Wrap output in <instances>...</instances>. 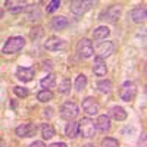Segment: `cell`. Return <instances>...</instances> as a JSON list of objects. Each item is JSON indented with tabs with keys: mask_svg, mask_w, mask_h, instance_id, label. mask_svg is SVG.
<instances>
[{
	"mask_svg": "<svg viewBox=\"0 0 147 147\" xmlns=\"http://www.w3.org/2000/svg\"><path fill=\"white\" fill-rule=\"evenodd\" d=\"M24 46H25V38H24V37H19V35L10 37V38L5 43L2 52L5 55H13V53L21 52L22 49H24Z\"/></svg>",
	"mask_w": 147,
	"mask_h": 147,
	"instance_id": "6da1fadb",
	"label": "cell"
},
{
	"mask_svg": "<svg viewBox=\"0 0 147 147\" xmlns=\"http://www.w3.org/2000/svg\"><path fill=\"white\" fill-rule=\"evenodd\" d=\"M96 124L94 121H91L90 118H82L80 122H78V134L84 138H91L94 137L96 134Z\"/></svg>",
	"mask_w": 147,
	"mask_h": 147,
	"instance_id": "7a4b0ae2",
	"label": "cell"
},
{
	"mask_svg": "<svg viewBox=\"0 0 147 147\" xmlns=\"http://www.w3.org/2000/svg\"><path fill=\"white\" fill-rule=\"evenodd\" d=\"M119 96L124 102H132L137 96V85L132 81H125L119 88Z\"/></svg>",
	"mask_w": 147,
	"mask_h": 147,
	"instance_id": "3957f363",
	"label": "cell"
},
{
	"mask_svg": "<svg viewBox=\"0 0 147 147\" xmlns=\"http://www.w3.org/2000/svg\"><path fill=\"white\" fill-rule=\"evenodd\" d=\"M96 5V2H88V0H77V2H71L69 10L74 16H82L87 10H90L93 6Z\"/></svg>",
	"mask_w": 147,
	"mask_h": 147,
	"instance_id": "277c9868",
	"label": "cell"
},
{
	"mask_svg": "<svg viewBox=\"0 0 147 147\" xmlns=\"http://www.w3.org/2000/svg\"><path fill=\"white\" fill-rule=\"evenodd\" d=\"M77 55L81 57V59H88L94 55V47H93V43L88 40V38H81L78 43H77Z\"/></svg>",
	"mask_w": 147,
	"mask_h": 147,
	"instance_id": "5b68a950",
	"label": "cell"
},
{
	"mask_svg": "<svg viewBox=\"0 0 147 147\" xmlns=\"http://www.w3.org/2000/svg\"><path fill=\"white\" fill-rule=\"evenodd\" d=\"M59 112H60V118H63L66 121H74L78 116L80 109L74 102H65L62 106H60Z\"/></svg>",
	"mask_w": 147,
	"mask_h": 147,
	"instance_id": "8992f818",
	"label": "cell"
},
{
	"mask_svg": "<svg viewBox=\"0 0 147 147\" xmlns=\"http://www.w3.org/2000/svg\"><path fill=\"white\" fill-rule=\"evenodd\" d=\"M37 129H38V127L34 122H25V124H21L19 127H16L15 132L21 138H31L37 134Z\"/></svg>",
	"mask_w": 147,
	"mask_h": 147,
	"instance_id": "52a82bcc",
	"label": "cell"
},
{
	"mask_svg": "<svg viewBox=\"0 0 147 147\" xmlns=\"http://www.w3.org/2000/svg\"><path fill=\"white\" fill-rule=\"evenodd\" d=\"M122 13V6L119 5H112L110 7H107L103 13L100 15V19L102 21H106V22H116L119 19Z\"/></svg>",
	"mask_w": 147,
	"mask_h": 147,
	"instance_id": "ba28073f",
	"label": "cell"
},
{
	"mask_svg": "<svg viewBox=\"0 0 147 147\" xmlns=\"http://www.w3.org/2000/svg\"><path fill=\"white\" fill-rule=\"evenodd\" d=\"M115 52V44L112 41H102L96 47V57L106 59Z\"/></svg>",
	"mask_w": 147,
	"mask_h": 147,
	"instance_id": "9c48e42d",
	"label": "cell"
},
{
	"mask_svg": "<svg viewBox=\"0 0 147 147\" xmlns=\"http://www.w3.org/2000/svg\"><path fill=\"white\" fill-rule=\"evenodd\" d=\"M82 109H84V112L87 113L88 116H94L99 113V103L96 102L94 97H85V99L82 100Z\"/></svg>",
	"mask_w": 147,
	"mask_h": 147,
	"instance_id": "30bf717a",
	"label": "cell"
},
{
	"mask_svg": "<svg viewBox=\"0 0 147 147\" xmlns=\"http://www.w3.org/2000/svg\"><path fill=\"white\" fill-rule=\"evenodd\" d=\"M34 75H35L34 68H25V66H19V68L16 69V72H15V77L18 78V81H21V82H24V84L32 81Z\"/></svg>",
	"mask_w": 147,
	"mask_h": 147,
	"instance_id": "8fae6325",
	"label": "cell"
},
{
	"mask_svg": "<svg viewBox=\"0 0 147 147\" xmlns=\"http://www.w3.org/2000/svg\"><path fill=\"white\" fill-rule=\"evenodd\" d=\"M25 16H27V21H30V22H35V21H40L41 18H43V12H41V9H40V6L38 5H27V7H25Z\"/></svg>",
	"mask_w": 147,
	"mask_h": 147,
	"instance_id": "7c38bea8",
	"label": "cell"
},
{
	"mask_svg": "<svg viewBox=\"0 0 147 147\" xmlns=\"http://www.w3.org/2000/svg\"><path fill=\"white\" fill-rule=\"evenodd\" d=\"M44 47L50 52H57V50H63L66 47V43L59 37H49L44 43Z\"/></svg>",
	"mask_w": 147,
	"mask_h": 147,
	"instance_id": "4fadbf2b",
	"label": "cell"
},
{
	"mask_svg": "<svg viewBox=\"0 0 147 147\" xmlns=\"http://www.w3.org/2000/svg\"><path fill=\"white\" fill-rule=\"evenodd\" d=\"M96 124V129H99L100 132L106 134L110 131V128H112V124H110V118L107 115H100L99 118H97V121L94 122Z\"/></svg>",
	"mask_w": 147,
	"mask_h": 147,
	"instance_id": "5bb4252c",
	"label": "cell"
},
{
	"mask_svg": "<svg viewBox=\"0 0 147 147\" xmlns=\"http://www.w3.org/2000/svg\"><path fill=\"white\" fill-rule=\"evenodd\" d=\"M6 9L10 12V13H19V12H24L27 7L25 2H21V0H7L5 3Z\"/></svg>",
	"mask_w": 147,
	"mask_h": 147,
	"instance_id": "9a60e30c",
	"label": "cell"
},
{
	"mask_svg": "<svg viewBox=\"0 0 147 147\" xmlns=\"http://www.w3.org/2000/svg\"><path fill=\"white\" fill-rule=\"evenodd\" d=\"M93 72H94V75H97V77H105L106 74H107V66H106L103 59H100V57H96L94 59Z\"/></svg>",
	"mask_w": 147,
	"mask_h": 147,
	"instance_id": "2e32d148",
	"label": "cell"
},
{
	"mask_svg": "<svg viewBox=\"0 0 147 147\" xmlns=\"http://www.w3.org/2000/svg\"><path fill=\"white\" fill-rule=\"evenodd\" d=\"M68 25H69V21H68V18H65V16H55V18H52V21H50V27H52V30H55V31H62V30H65Z\"/></svg>",
	"mask_w": 147,
	"mask_h": 147,
	"instance_id": "e0dca14e",
	"label": "cell"
},
{
	"mask_svg": "<svg viewBox=\"0 0 147 147\" xmlns=\"http://www.w3.org/2000/svg\"><path fill=\"white\" fill-rule=\"evenodd\" d=\"M109 115H110V118H113L115 121H124L128 116L127 110L122 106H113L112 109L109 110Z\"/></svg>",
	"mask_w": 147,
	"mask_h": 147,
	"instance_id": "ac0fdd59",
	"label": "cell"
},
{
	"mask_svg": "<svg viewBox=\"0 0 147 147\" xmlns=\"http://www.w3.org/2000/svg\"><path fill=\"white\" fill-rule=\"evenodd\" d=\"M131 19L136 22V24H141L146 21V7L140 6L131 10Z\"/></svg>",
	"mask_w": 147,
	"mask_h": 147,
	"instance_id": "d6986e66",
	"label": "cell"
},
{
	"mask_svg": "<svg viewBox=\"0 0 147 147\" xmlns=\"http://www.w3.org/2000/svg\"><path fill=\"white\" fill-rule=\"evenodd\" d=\"M65 136L68 138H75L78 136V122L68 121V124L65 127Z\"/></svg>",
	"mask_w": 147,
	"mask_h": 147,
	"instance_id": "ffe728a7",
	"label": "cell"
},
{
	"mask_svg": "<svg viewBox=\"0 0 147 147\" xmlns=\"http://www.w3.org/2000/svg\"><path fill=\"white\" fill-rule=\"evenodd\" d=\"M109 34H110V30L107 27L102 25V27H97L93 31V38L94 40H106L107 37H109Z\"/></svg>",
	"mask_w": 147,
	"mask_h": 147,
	"instance_id": "44dd1931",
	"label": "cell"
},
{
	"mask_svg": "<svg viewBox=\"0 0 147 147\" xmlns=\"http://www.w3.org/2000/svg\"><path fill=\"white\" fill-rule=\"evenodd\" d=\"M40 85L43 90H50L56 85V77L53 74H47V77H44L41 81H40Z\"/></svg>",
	"mask_w": 147,
	"mask_h": 147,
	"instance_id": "7402d4cb",
	"label": "cell"
},
{
	"mask_svg": "<svg viewBox=\"0 0 147 147\" xmlns=\"http://www.w3.org/2000/svg\"><path fill=\"white\" fill-rule=\"evenodd\" d=\"M40 132H41L44 140H50L52 137H55V128L50 124H47V122L40 125Z\"/></svg>",
	"mask_w": 147,
	"mask_h": 147,
	"instance_id": "603a6c76",
	"label": "cell"
},
{
	"mask_svg": "<svg viewBox=\"0 0 147 147\" xmlns=\"http://www.w3.org/2000/svg\"><path fill=\"white\" fill-rule=\"evenodd\" d=\"M55 99V94L50 90H41L37 93V100L41 102V103H47V102H52Z\"/></svg>",
	"mask_w": 147,
	"mask_h": 147,
	"instance_id": "cb8c5ba5",
	"label": "cell"
},
{
	"mask_svg": "<svg viewBox=\"0 0 147 147\" xmlns=\"http://www.w3.org/2000/svg\"><path fill=\"white\" fill-rule=\"evenodd\" d=\"M97 90H99L100 93H103V94H109L110 91H112V82H110L109 80H100L99 82H97Z\"/></svg>",
	"mask_w": 147,
	"mask_h": 147,
	"instance_id": "d4e9b609",
	"label": "cell"
},
{
	"mask_svg": "<svg viewBox=\"0 0 147 147\" xmlns=\"http://www.w3.org/2000/svg\"><path fill=\"white\" fill-rule=\"evenodd\" d=\"M74 87H75V90H77V91H82L85 87H87V77H85L84 74H80V75L75 78Z\"/></svg>",
	"mask_w": 147,
	"mask_h": 147,
	"instance_id": "484cf974",
	"label": "cell"
},
{
	"mask_svg": "<svg viewBox=\"0 0 147 147\" xmlns=\"http://www.w3.org/2000/svg\"><path fill=\"white\" fill-rule=\"evenodd\" d=\"M59 93H62V94H69L71 93V81L68 78H62L59 82Z\"/></svg>",
	"mask_w": 147,
	"mask_h": 147,
	"instance_id": "4316f807",
	"label": "cell"
},
{
	"mask_svg": "<svg viewBox=\"0 0 147 147\" xmlns=\"http://www.w3.org/2000/svg\"><path fill=\"white\" fill-rule=\"evenodd\" d=\"M43 34H44V30H43V27H34V28H31V31H30V38L31 40H38V38H41L43 37Z\"/></svg>",
	"mask_w": 147,
	"mask_h": 147,
	"instance_id": "83f0119b",
	"label": "cell"
},
{
	"mask_svg": "<svg viewBox=\"0 0 147 147\" xmlns=\"http://www.w3.org/2000/svg\"><path fill=\"white\" fill-rule=\"evenodd\" d=\"M102 147H119V143L112 137H106L102 140Z\"/></svg>",
	"mask_w": 147,
	"mask_h": 147,
	"instance_id": "f1b7e54d",
	"label": "cell"
},
{
	"mask_svg": "<svg viewBox=\"0 0 147 147\" xmlns=\"http://www.w3.org/2000/svg\"><path fill=\"white\" fill-rule=\"evenodd\" d=\"M13 93L19 97V99H25V97H28V94H30V91H28V88H24V87H13Z\"/></svg>",
	"mask_w": 147,
	"mask_h": 147,
	"instance_id": "f546056e",
	"label": "cell"
},
{
	"mask_svg": "<svg viewBox=\"0 0 147 147\" xmlns=\"http://www.w3.org/2000/svg\"><path fill=\"white\" fill-rule=\"evenodd\" d=\"M59 7H60V0H53V2L47 5V13H52V12L57 10Z\"/></svg>",
	"mask_w": 147,
	"mask_h": 147,
	"instance_id": "4dcf8cb0",
	"label": "cell"
},
{
	"mask_svg": "<svg viewBox=\"0 0 147 147\" xmlns=\"http://www.w3.org/2000/svg\"><path fill=\"white\" fill-rule=\"evenodd\" d=\"M43 116H46V118H52V116H53V109H52V107H46V109H43Z\"/></svg>",
	"mask_w": 147,
	"mask_h": 147,
	"instance_id": "1f68e13d",
	"label": "cell"
},
{
	"mask_svg": "<svg viewBox=\"0 0 147 147\" xmlns=\"http://www.w3.org/2000/svg\"><path fill=\"white\" fill-rule=\"evenodd\" d=\"M30 147H47V146L43 141H34V143L30 144Z\"/></svg>",
	"mask_w": 147,
	"mask_h": 147,
	"instance_id": "d6a6232c",
	"label": "cell"
},
{
	"mask_svg": "<svg viewBox=\"0 0 147 147\" xmlns=\"http://www.w3.org/2000/svg\"><path fill=\"white\" fill-rule=\"evenodd\" d=\"M47 147H68L65 143H53V144H50V146H47Z\"/></svg>",
	"mask_w": 147,
	"mask_h": 147,
	"instance_id": "836d02e7",
	"label": "cell"
},
{
	"mask_svg": "<svg viewBox=\"0 0 147 147\" xmlns=\"http://www.w3.org/2000/svg\"><path fill=\"white\" fill-rule=\"evenodd\" d=\"M140 147H146V134H143L140 138Z\"/></svg>",
	"mask_w": 147,
	"mask_h": 147,
	"instance_id": "e575fe53",
	"label": "cell"
},
{
	"mask_svg": "<svg viewBox=\"0 0 147 147\" xmlns=\"http://www.w3.org/2000/svg\"><path fill=\"white\" fill-rule=\"evenodd\" d=\"M3 16H5V10H3V9H0V19H2Z\"/></svg>",
	"mask_w": 147,
	"mask_h": 147,
	"instance_id": "d590c367",
	"label": "cell"
},
{
	"mask_svg": "<svg viewBox=\"0 0 147 147\" xmlns=\"http://www.w3.org/2000/svg\"><path fill=\"white\" fill-rule=\"evenodd\" d=\"M0 147H6V144H5V141L0 138Z\"/></svg>",
	"mask_w": 147,
	"mask_h": 147,
	"instance_id": "8d00e7d4",
	"label": "cell"
},
{
	"mask_svg": "<svg viewBox=\"0 0 147 147\" xmlns=\"http://www.w3.org/2000/svg\"><path fill=\"white\" fill-rule=\"evenodd\" d=\"M82 147H96V146H94V144H84Z\"/></svg>",
	"mask_w": 147,
	"mask_h": 147,
	"instance_id": "74e56055",
	"label": "cell"
}]
</instances>
